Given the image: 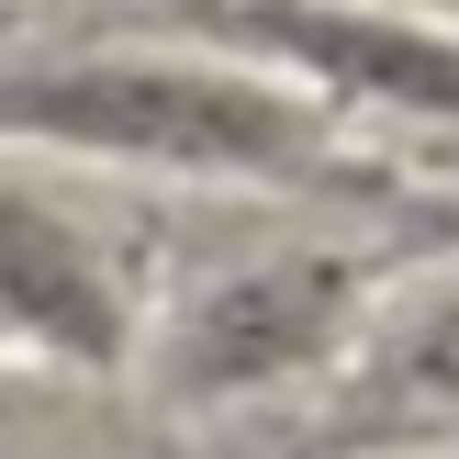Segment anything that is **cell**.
Returning a JSON list of instances; mask_svg holds the SVG:
<instances>
[{
	"instance_id": "6da1fadb",
	"label": "cell",
	"mask_w": 459,
	"mask_h": 459,
	"mask_svg": "<svg viewBox=\"0 0 459 459\" xmlns=\"http://www.w3.org/2000/svg\"><path fill=\"white\" fill-rule=\"evenodd\" d=\"M0 134L169 179H303L325 157V101L236 56H56L0 79Z\"/></svg>"
},
{
	"instance_id": "7a4b0ae2",
	"label": "cell",
	"mask_w": 459,
	"mask_h": 459,
	"mask_svg": "<svg viewBox=\"0 0 459 459\" xmlns=\"http://www.w3.org/2000/svg\"><path fill=\"white\" fill-rule=\"evenodd\" d=\"M370 258H336V247H291V258L258 269H224L213 291L169 314L157 336V381L179 403H247V393H281L303 370H336L370 325Z\"/></svg>"
},
{
	"instance_id": "3957f363",
	"label": "cell",
	"mask_w": 459,
	"mask_h": 459,
	"mask_svg": "<svg viewBox=\"0 0 459 459\" xmlns=\"http://www.w3.org/2000/svg\"><path fill=\"white\" fill-rule=\"evenodd\" d=\"M224 34L291 79L303 101H370V112H426L459 124V34L415 12H370V0H236Z\"/></svg>"
},
{
	"instance_id": "277c9868",
	"label": "cell",
	"mask_w": 459,
	"mask_h": 459,
	"mask_svg": "<svg viewBox=\"0 0 459 459\" xmlns=\"http://www.w3.org/2000/svg\"><path fill=\"white\" fill-rule=\"evenodd\" d=\"M0 325H22L67 370H112L134 348V291L112 247L45 191H0Z\"/></svg>"
},
{
	"instance_id": "5b68a950",
	"label": "cell",
	"mask_w": 459,
	"mask_h": 459,
	"mask_svg": "<svg viewBox=\"0 0 459 459\" xmlns=\"http://www.w3.org/2000/svg\"><path fill=\"white\" fill-rule=\"evenodd\" d=\"M348 370V437H459V281L370 303Z\"/></svg>"
}]
</instances>
